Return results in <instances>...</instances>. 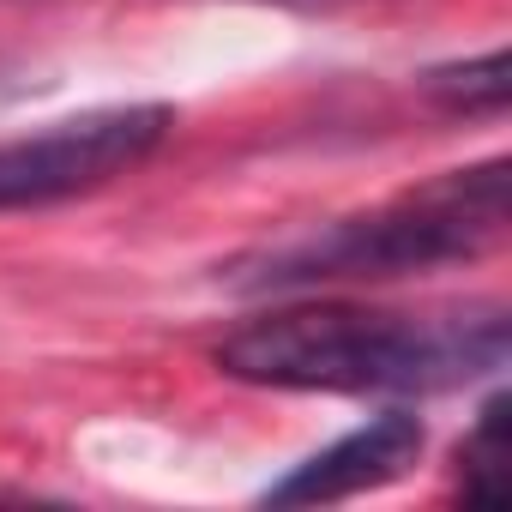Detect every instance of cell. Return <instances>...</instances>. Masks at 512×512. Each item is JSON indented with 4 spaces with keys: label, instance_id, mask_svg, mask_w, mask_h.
Here are the masks:
<instances>
[{
    "label": "cell",
    "instance_id": "52a82bcc",
    "mask_svg": "<svg viewBox=\"0 0 512 512\" xmlns=\"http://www.w3.org/2000/svg\"><path fill=\"white\" fill-rule=\"evenodd\" d=\"M278 7H332V0H278Z\"/></svg>",
    "mask_w": 512,
    "mask_h": 512
},
{
    "label": "cell",
    "instance_id": "7a4b0ae2",
    "mask_svg": "<svg viewBox=\"0 0 512 512\" xmlns=\"http://www.w3.org/2000/svg\"><path fill=\"white\" fill-rule=\"evenodd\" d=\"M506 235V157L446 169L374 211L320 223L296 241H278L266 253L235 266V290L278 296V290H320V284H374V278H410L428 266L476 260Z\"/></svg>",
    "mask_w": 512,
    "mask_h": 512
},
{
    "label": "cell",
    "instance_id": "277c9868",
    "mask_svg": "<svg viewBox=\"0 0 512 512\" xmlns=\"http://www.w3.org/2000/svg\"><path fill=\"white\" fill-rule=\"evenodd\" d=\"M422 446H428V428L410 410H380L362 428H350L344 440H332L326 452H314L308 464H296L284 482H272L266 506H320V500L386 488L422 458Z\"/></svg>",
    "mask_w": 512,
    "mask_h": 512
},
{
    "label": "cell",
    "instance_id": "8992f818",
    "mask_svg": "<svg viewBox=\"0 0 512 512\" xmlns=\"http://www.w3.org/2000/svg\"><path fill=\"white\" fill-rule=\"evenodd\" d=\"M506 49H488L482 61H464V67H434L428 79H422V91L434 97V103H446V109H464V115H476V109H500L506 103Z\"/></svg>",
    "mask_w": 512,
    "mask_h": 512
},
{
    "label": "cell",
    "instance_id": "5b68a950",
    "mask_svg": "<svg viewBox=\"0 0 512 512\" xmlns=\"http://www.w3.org/2000/svg\"><path fill=\"white\" fill-rule=\"evenodd\" d=\"M458 488L470 506H506V392L482 404L476 434L458 452Z\"/></svg>",
    "mask_w": 512,
    "mask_h": 512
},
{
    "label": "cell",
    "instance_id": "6da1fadb",
    "mask_svg": "<svg viewBox=\"0 0 512 512\" xmlns=\"http://www.w3.org/2000/svg\"><path fill=\"white\" fill-rule=\"evenodd\" d=\"M512 320L500 302L452 314H386L356 302H296L235 326L217 368L284 392H452L506 368Z\"/></svg>",
    "mask_w": 512,
    "mask_h": 512
},
{
    "label": "cell",
    "instance_id": "3957f363",
    "mask_svg": "<svg viewBox=\"0 0 512 512\" xmlns=\"http://www.w3.org/2000/svg\"><path fill=\"white\" fill-rule=\"evenodd\" d=\"M175 127L169 103H115L85 109L73 121H49L43 133L0 139V211H37L79 193L109 187L139 169Z\"/></svg>",
    "mask_w": 512,
    "mask_h": 512
}]
</instances>
